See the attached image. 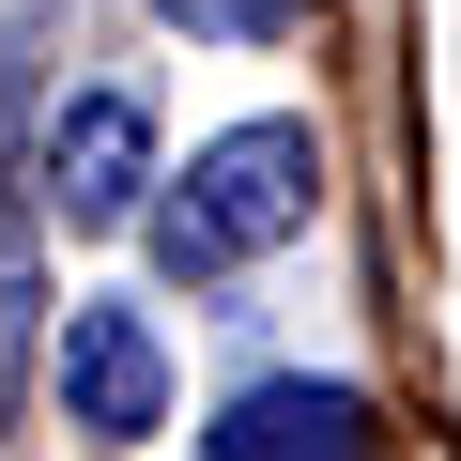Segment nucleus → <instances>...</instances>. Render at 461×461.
<instances>
[{"instance_id": "obj_1", "label": "nucleus", "mask_w": 461, "mask_h": 461, "mask_svg": "<svg viewBox=\"0 0 461 461\" xmlns=\"http://www.w3.org/2000/svg\"><path fill=\"white\" fill-rule=\"evenodd\" d=\"M308 200H323V139H308V123H230V139L185 154V185L154 200V277L200 293V277H230V262L293 247Z\"/></svg>"}, {"instance_id": "obj_2", "label": "nucleus", "mask_w": 461, "mask_h": 461, "mask_svg": "<svg viewBox=\"0 0 461 461\" xmlns=\"http://www.w3.org/2000/svg\"><path fill=\"white\" fill-rule=\"evenodd\" d=\"M62 415H77L93 446H139V430L169 415V354H154L139 308H62Z\"/></svg>"}, {"instance_id": "obj_3", "label": "nucleus", "mask_w": 461, "mask_h": 461, "mask_svg": "<svg viewBox=\"0 0 461 461\" xmlns=\"http://www.w3.org/2000/svg\"><path fill=\"white\" fill-rule=\"evenodd\" d=\"M139 185H154V123H139V93H77L62 139H47V215H62V230H123Z\"/></svg>"}, {"instance_id": "obj_4", "label": "nucleus", "mask_w": 461, "mask_h": 461, "mask_svg": "<svg viewBox=\"0 0 461 461\" xmlns=\"http://www.w3.org/2000/svg\"><path fill=\"white\" fill-rule=\"evenodd\" d=\"M215 461H384V415L354 384H247L215 415Z\"/></svg>"}, {"instance_id": "obj_5", "label": "nucleus", "mask_w": 461, "mask_h": 461, "mask_svg": "<svg viewBox=\"0 0 461 461\" xmlns=\"http://www.w3.org/2000/svg\"><path fill=\"white\" fill-rule=\"evenodd\" d=\"M169 32H215V47H262V32H293V0H154Z\"/></svg>"}]
</instances>
